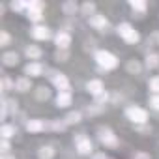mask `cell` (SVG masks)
Segmentation results:
<instances>
[{
	"mask_svg": "<svg viewBox=\"0 0 159 159\" xmlns=\"http://www.w3.org/2000/svg\"><path fill=\"white\" fill-rule=\"evenodd\" d=\"M96 60H98V64H99L101 67H105V69H114V67L118 66V58H116L114 54H111L109 51H98V52H96Z\"/></svg>",
	"mask_w": 159,
	"mask_h": 159,
	"instance_id": "obj_1",
	"label": "cell"
},
{
	"mask_svg": "<svg viewBox=\"0 0 159 159\" xmlns=\"http://www.w3.org/2000/svg\"><path fill=\"white\" fill-rule=\"evenodd\" d=\"M118 34L127 41V43H137L139 39H140V36H139V32L131 26V25H127V23H122L120 26H118Z\"/></svg>",
	"mask_w": 159,
	"mask_h": 159,
	"instance_id": "obj_2",
	"label": "cell"
},
{
	"mask_svg": "<svg viewBox=\"0 0 159 159\" xmlns=\"http://www.w3.org/2000/svg\"><path fill=\"white\" fill-rule=\"evenodd\" d=\"M73 140H75V146H77V152H79V153H90V152H92V142H90V139H88L84 133L75 135Z\"/></svg>",
	"mask_w": 159,
	"mask_h": 159,
	"instance_id": "obj_3",
	"label": "cell"
},
{
	"mask_svg": "<svg viewBox=\"0 0 159 159\" xmlns=\"http://www.w3.org/2000/svg\"><path fill=\"white\" fill-rule=\"evenodd\" d=\"M125 114H127V118H129L133 124H144L146 118H148L146 111L140 109V107H129V109L125 111Z\"/></svg>",
	"mask_w": 159,
	"mask_h": 159,
	"instance_id": "obj_4",
	"label": "cell"
},
{
	"mask_svg": "<svg viewBox=\"0 0 159 159\" xmlns=\"http://www.w3.org/2000/svg\"><path fill=\"white\" fill-rule=\"evenodd\" d=\"M99 140L107 148H116L118 146V139L111 129H99Z\"/></svg>",
	"mask_w": 159,
	"mask_h": 159,
	"instance_id": "obj_5",
	"label": "cell"
},
{
	"mask_svg": "<svg viewBox=\"0 0 159 159\" xmlns=\"http://www.w3.org/2000/svg\"><path fill=\"white\" fill-rule=\"evenodd\" d=\"M86 90H88V94H92L94 98L105 92V90H103V83L99 81V79H92V81H88V83H86Z\"/></svg>",
	"mask_w": 159,
	"mask_h": 159,
	"instance_id": "obj_6",
	"label": "cell"
},
{
	"mask_svg": "<svg viewBox=\"0 0 159 159\" xmlns=\"http://www.w3.org/2000/svg\"><path fill=\"white\" fill-rule=\"evenodd\" d=\"M52 83H54V86H56L60 92H67V90H69V81H67V77H66L64 73H56L54 79H52Z\"/></svg>",
	"mask_w": 159,
	"mask_h": 159,
	"instance_id": "obj_7",
	"label": "cell"
},
{
	"mask_svg": "<svg viewBox=\"0 0 159 159\" xmlns=\"http://www.w3.org/2000/svg\"><path fill=\"white\" fill-rule=\"evenodd\" d=\"M54 43H56V47H58V49H67V45L71 43V36H69L67 32L60 30V32L54 36Z\"/></svg>",
	"mask_w": 159,
	"mask_h": 159,
	"instance_id": "obj_8",
	"label": "cell"
},
{
	"mask_svg": "<svg viewBox=\"0 0 159 159\" xmlns=\"http://www.w3.org/2000/svg\"><path fill=\"white\" fill-rule=\"evenodd\" d=\"M90 25H92L96 30L105 32V28L109 26V21L105 19V15H92V17H90Z\"/></svg>",
	"mask_w": 159,
	"mask_h": 159,
	"instance_id": "obj_9",
	"label": "cell"
},
{
	"mask_svg": "<svg viewBox=\"0 0 159 159\" xmlns=\"http://www.w3.org/2000/svg\"><path fill=\"white\" fill-rule=\"evenodd\" d=\"M45 127H47V124H45L43 120H39V118H34V120L26 122V129H28L30 133H39V131H43Z\"/></svg>",
	"mask_w": 159,
	"mask_h": 159,
	"instance_id": "obj_10",
	"label": "cell"
},
{
	"mask_svg": "<svg viewBox=\"0 0 159 159\" xmlns=\"http://www.w3.org/2000/svg\"><path fill=\"white\" fill-rule=\"evenodd\" d=\"M25 73H26V75H32V77H39V75L43 73V66L38 64V62H30V64H26Z\"/></svg>",
	"mask_w": 159,
	"mask_h": 159,
	"instance_id": "obj_11",
	"label": "cell"
},
{
	"mask_svg": "<svg viewBox=\"0 0 159 159\" xmlns=\"http://www.w3.org/2000/svg\"><path fill=\"white\" fill-rule=\"evenodd\" d=\"M32 36L36 38V39H49L51 38V30L47 28V26H36L34 30H32Z\"/></svg>",
	"mask_w": 159,
	"mask_h": 159,
	"instance_id": "obj_12",
	"label": "cell"
},
{
	"mask_svg": "<svg viewBox=\"0 0 159 159\" xmlns=\"http://www.w3.org/2000/svg\"><path fill=\"white\" fill-rule=\"evenodd\" d=\"M30 86H32V83H30V79H26V77H21V79L15 81V90L17 92H28Z\"/></svg>",
	"mask_w": 159,
	"mask_h": 159,
	"instance_id": "obj_13",
	"label": "cell"
},
{
	"mask_svg": "<svg viewBox=\"0 0 159 159\" xmlns=\"http://www.w3.org/2000/svg\"><path fill=\"white\" fill-rule=\"evenodd\" d=\"M56 105H58V107H67V105H71V94H69V92H58V96H56Z\"/></svg>",
	"mask_w": 159,
	"mask_h": 159,
	"instance_id": "obj_14",
	"label": "cell"
},
{
	"mask_svg": "<svg viewBox=\"0 0 159 159\" xmlns=\"http://www.w3.org/2000/svg\"><path fill=\"white\" fill-rule=\"evenodd\" d=\"M0 135H2V139L15 137V135H17V127H15V125H10V124H4L2 127H0Z\"/></svg>",
	"mask_w": 159,
	"mask_h": 159,
	"instance_id": "obj_15",
	"label": "cell"
},
{
	"mask_svg": "<svg viewBox=\"0 0 159 159\" xmlns=\"http://www.w3.org/2000/svg\"><path fill=\"white\" fill-rule=\"evenodd\" d=\"M47 127L52 131H66L67 124H66V120H51V122H47Z\"/></svg>",
	"mask_w": 159,
	"mask_h": 159,
	"instance_id": "obj_16",
	"label": "cell"
},
{
	"mask_svg": "<svg viewBox=\"0 0 159 159\" xmlns=\"http://www.w3.org/2000/svg\"><path fill=\"white\" fill-rule=\"evenodd\" d=\"M25 54H26L30 60H36V58H39V56H41V49H39V47H36V45H28V47L25 49Z\"/></svg>",
	"mask_w": 159,
	"mask_h": 159,
	"instance_id": "obj_17",
	"label": "cell"
},
{
	"mask_svg": "<svg viewBox=\"0 0 159 159\" xmlns=\"http://www.w3.org/2000/svg\"><path fill=\"white\" fill-rule=\"evenodd\" d=\"M38 155H39V159H52L54 157V150L51 146H41L39 152H38Z\"/></svg>",
	"mask_w": 159,
	"mask_h": 159,
	"instance_id": "obj_18",
	"label": "cell"
},
{
	"mask_svg": "<svg viewBox=\"0 0 159 159\" xmlns=\"http://www.w3.org/2000/svg\"><path fill=\"white\" fill-rule=\"evenodd\" d=\"M2 60H4L6 66H15V64L19 62V54H17V52H6V54L2 56Z\"/></svg>",
	"mask_w": 159,
	"mask_h": 159,
	"instance_id": "obj_19",
	"label": "cell"
},
{
	"mask_svg": "<svg viewBox=\"0 0 159 159\" xmlns=\"http://www.w3.org/2000/svg\"><path fill=\"white\" fill-rule=\"evenodd\" d=\"M77 10H79V8H77L75 2H64V4H62V11H64L66 15H75Z\"/></svg>",
	"mask_w": 159,
	"mask_h": 159,
	"instance_id": "obj_20",
	"label": "cell"
},
{
	"mask_svg": "<svg viewBox=\"0 0 159 159\" xmlns=\"http://www.w3.org/2000/svg\"><path fill=\"white\" fill-rule=\"evenodd\" d=\"M36 98H38L39 101H47V99L51 98V92H49V88H47V86H39V88L36 90Z\"/></svg>",
	"mask_w": 159,
	"mask_h": 159,
	"instance_id": "obj_21",
	"label": "cell"
},
{
	"mask_svg": "<svg viewBox=\"0 0 159 159\" xmlns=\"http://www.w3.org/2000/svg\"><path fill=\"white\" fill-rule=\"evenodd\" d=\"M64 120H66L67 125H69V124H79V122H81V112H79V111H71Z\"/></svg>",
	"mask_w": 159,
	"mask_h": 159,
	"instance_id": "obj_22",
	"label": "cell"
},
{
	"mask_svg": "<svg viewBox=\"0 0 159 159\" xmlns=\"http://www.w3.org/2000/svg\"><path fill=\"white\" fill-rule=\"evenodd\" d=\"M159 66V56L157 54H148L146 56V67L148 69H155Z\"/></svg>",
	"mask_w": 159,
	"mask_h": 159,
	"instance_id": "obj_23",
	"label": "cell"
},
{
	"mask_svg": "<svg viewBox=\"0 0 159 159\" xmlns=\"http://www.w3.org/2000/svg\"><path fill=\"white\" fill-rule=\"evenodd\" d=\"M81 10H83V15H90V17H92L94 11H96V4H92V2H84Z\"/></svg>",
	"mask_w": 159,
	"mask_h": 159,
	"instance_id": "obj_24",
	"label": "cell"
},
{
	"mask_svg": "<svg viewBox=\"0 0 159 159\" xmlns=\"http://www.w3.org/2000/svg\"><path fill=\"white\" fill-rule=\"evenodd\" d=\"M8 90H15V83L10 77H4L2 79V92H8Z\"/></svg>",
	"mask_w": 159,
	"mask_h": 159,
	"instance_id": "obj_25",
	"label": "cell"
},
{
	"mask_svg": "<svg viewBox=\"0 0 159 159\" xmlns=\"http://www.w3.org/2000/svg\"><path fill=\"white\" fill-rule=\"evenodd\" d=\"M127 71H129V73H135V75L140 73V64H139L137 60H129V62H127Z\"/></svg>",
	"mask_w": 159,
	"mask_h": 159,
	"instance_id": "obj_26",
	"label": "cell"
},
{
	"mask_svg": "<svg viewBox=\"0 0 159 159\" xmlns=\"http://www.w3.org/2000/svg\"><path fill=\"white\" fill-rule=\"evenodd\" d=\"M148 88L155 94H159V77H152L150 81H148Z\"/></svg>",
	"mask_w": 159,
	"mask_h": 159,
	"instance_id": "obj_27",
	"label": "cell"
},
{
	"mask_svg": "<svg viewBox=\"0 0 159 159\" xmlns=\"http://www.w3.org/2000/svg\"><path fill=\"white\" fill-rule=\"evenodd\" d=\"M99 112H101V107L96 105V103L86 107V114H88V116H96V114H99Z\"/></svg>",
	"mask_w": 159,
	"mask_h": 159,
	"instance_id": "obj_28",
	"label": "cell"
},
{
	"mask_svg": "<svg viewBox=\"0 0 159 159\" xmlns=\"http://www.w3.org/2000/svg\"><path fill=\"white\" fill-rule=\"evenodd\" d=\"M131 8L135 11H144L146 10V2H142V0H133L131 2Z\"/></svg>",
	"mask_w": 159,
	"mask_h": 159,
	"instance_id": "obj_29",
	"label": "cell"
},
{
	"mask_svg": "<svg viewBox=\"0 0 159 159\" xmlns=\"http://www.w3.org/2000/svg\"><path fill=\"white\" fill-rule=\"evenodd\" d=\"M43 8H45L43 2H28V11H39L41 13Z\"/></svg>",
	"mask_w": 159,
	"mask_h": 159,
	"instance_id": "obj_30",
	"label": "cell"
},
{
	"mask_svg": "<svg viewBox=\"0 0 159 159\" xmlns=\"http://www.w3.org/2000/svg\"><path fill=\"white\" fill-rule=\"evenodd\" d=\"M109 101V94L107 92H103V94H99V96H96V105H99V107H103L105 103Z\"/></svg>",
	"mask_w": 159,
	"mask_h": 159,
	"instance_id": "obj_31",
	"label": "cell"
},
{
	"mask_svg": "<svg viewBox=\"0 0 159 159\" xmlns=\"http://www.w3.org/2000/svg\"><path fill=\"white\" fill-rule=\"evenodd\" d=\"M67 56H69V52H67L66 49H58V52H56V60H58V62H66Z\"/></svg>",
	"mask_w": 159,
	"mask_h": 159,
	"instance_id": "obj_32",
	"label": "cell"
},
{
	"mask_svg": "<svg viewBox=\"0 0 159 159\" xmlns=\"http://www.w3.org/2000/svg\"><path fill=\"white\" fill-rule=\"evenodd\" d=\"M8 43H10V34H8L6 30H2V32H0V45L4 47V45H8Z\"/></svg>",
	"mask_w": 159,
	"mask_h": 159,
	"instance_id": "obj_33",
	"label": "cell"
},
{
	"mask_svg": "<svg viewBox=\"0 0 159 159\" xmlns=\"http://www.w3.org/2000/svg\"><path fill=\"white\" fill-rule=\"evenodd\" d=\"M11 8H13L15 11H21V10H25V8H28V2H11Z\"/></svg>",
	"mask_w": 159,
	"mask_h": 159,
	"instance_id": "obj_34",
	"label": "cell"
},
{
	"mask_svg": "<svg viewBox=\"0 0 159 159\" xmlns=\"http://www.w3.org/2000/svg\"><path fill=\"white\" fill-rule=\"evenodd\" d=\"M28 19L34 21V23H38V21H41V13L39 11H28Z\"/></svg>",
	"mask_w": 159,
	"mask_h": 159,
	"instance_id": "obj_35",
	"label": "cell"
},
{
	"mask_svg": "<svg viewBox=\"0 0 159 159\" xmlns=\"http://www.w3.org/2000/svg\"><path fill=\"white\" fill-rule=\"evenodd\" d=\"M150 105H152L153 109H157V111H159V94H155V96H152V98H150Z\"/></svg>",
	"mask_w": 159,
	"mask_h": 159,
	"instance_id": "obj_36",
	"label": "cell"
},
{
	"mask_svg": "<svg viewBox=\"0 0 159 159\" xmlns=\"http://www.w3.org/2000/svg\"><path fill=\"white\" fill-rule=\"evenodd\" d=\"M0 148H2V152H4V153L10 150V142H8V139H2V140H0Z\"/></svg>",
	"mask_w": 159,
	"mask_h": 159,
	"instance_id": "obj_37",
	"label": "cell"
},
{
	"mask_svg": "<svg viewBox=\"0 0 159 159\" xmlns=\"http://www.w3.org/2000/svg\"><path fill=\"white\" fill-rule=\"evenodd\" d=\"M133 159H150V155L144 153V152H137V153L133 155Z\"/></svg>",
	"mask_w": 159,
	"mask_h": 159,
	"instance_id": "obj_38",
	"label": "cell"
},
{
	"mask_svg": "<svg viewBox=\"0 0 159 159\" xmlns=\"http://www.w3.org/2000/svg\"><path fill=\"white\" fill-rule=\"evenodd\" d=\"M137 131H140V133H150L152 129H150L148 125H139V127H137Z\"/></svg>",
	"mask_w": 159,
	"mask_h": 159,
	"instance_id": "obj_39",
	"label": "cell"
},
{
	"mask_svg": "<svg viewBox=\"0 0 159 159\" xmlns=\"http://www.w3.org/2000/svg\"><path fill=\"white\" fill-rule=\"evenodd\" d=\"M94 159H109L105 153H98V155H94Z\"/></svg>",
	"mask_w": 159,
	"mask_h": 159,
	"instance_id": "obj_40",
	"label": "cell"
},
{
	"mask_svg": "<svg viewBox=\"0 0 159 159\" xmlns=\"http://www.w3.org/2000/svg\"><path fill=\"white\" fill-rule=\"evenodd\" d=\"M0 159H15V157H11V155H6V153H4L2 157H0Z\"/></svg>",
	"mask_w": 159,
	"mask_h": 159,
	"instance_id": "obj_41",
	"label": "cell"
}]
</instances>
